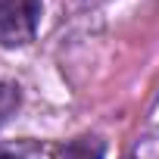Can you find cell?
I'll list each match as a JSON object with an SVG mask.
<instances>
[{
	"label": "cell",
	"instance_id": "6da1fadb",
	"mask_svg": "<svg viewBox=\"0 0 159 159\" xmlns=\"http://www.w3.org/2000/svg\"><path fill=\"white\" fill-rule=\"evenodd\" d=\"M41 22V0H0V44H28Z\"/></svg>",
	"mask_w": 159,
	"mask_h": 159
},
{
	"label": "cell",
	"instance_id": "7a4b0ae2",
	"mask_svg": "<svg viewBox=\"0 0 159 159\" xmlns=\"http://www.w3.org/2000/svg\"><path fill=\"white\" fill-rule=\"evenodd\" d=\"M53 159H103V143L94 137H78V140L56 147Z\"/></svg>",
	"mask_w": 159,
	"mask_h": 159
},
{
	"label": "cell",
	"instance_id": "3957f363",
	"mask_svg": "<svg viewBox=\"0 0 159 159\" xmlns=\"http://www.w3.org/2000/svg\"><path fill=\"white\" fill-rule=\"evenodd\" d=\"M19 106V91L13 84H0V125H3Z\"/></svg>",
	"mask_w": 159,
	"mask_h": 159
},
{
	"label": "cell",
	"instance_id": "277c9868",
	"mask_svg": "<svg viewBox=\"0 0 159 159\" xmlns=\"http://www.w3.org/2000/svg\"><path fill=\"white\" fill-rule=\"evenodd\" d=\"M0 159H16V156H10V153H3V150H0Z\"/></svg>",
	"mask_w": 159,
	"mask_h": 159
}]
</instances>
